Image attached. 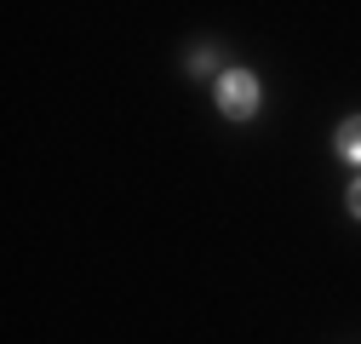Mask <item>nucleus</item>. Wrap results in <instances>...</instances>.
<instances>
[{
  "mask_svg": "<svg viewBox=\"0 0 361 344\" xmlns=\"http://www.w3.org/2000/svg\"><path fill=\"white\" fill-rule=\"evenodd\" d=\"M212 104H218V115H230V121H252L264 109V80L252 69H224L212 80Z\"/></svg>",
  "mask_w": 361,
  "mask_h": 344,
  "instance_id": "nucleus-1",
  "label": "nucleus"
},
{
  "mask_svg": "<svg viewBox=\"0 0 361 344\" xmlns=\"http://www.w3.org/2000/svg\"><path fill=\"white\" fill-rule=\"evenodd\" d=\"M333 149L350 161V166H361V115H350V121H338V133H333Z\"/></svg>",
  "mask_w": 361,
  "mask_h": 344,
  "instance_id": "nucleus-2",
  "label": "nucleus"
},
{
  "mask_svg": "<svg viewBox=\"0 0 361 344\" xmlns=\"http://www.w3.org/2000/svg\"><path fill=\"white\" fill-rule=\"evenodd\" d=\"M190 75H212V80L224 75V69H218V47H212V40H201V47L190 52Z\"/></svg>",
  "mask_w": 361,
  "mask_h": 344,
  "instance_id": "nucleus-3",
  "label": "nucleus"
},
{
  "mask_svg": "<svg viewBox=\"0 0 361 344\" xmlns=\"http://www.w3.org/2000/svg\"><path fill=\"white\" fill-rule=\"evenodd\" d=\"M344 207H350V219H361V178L344 190Z\"/></svg>",
  "mask_w": 361,
  "mask_h": 344,
  "instance_id": "nucleus-4",
  "label": "nucleus"
}]
</instances>
